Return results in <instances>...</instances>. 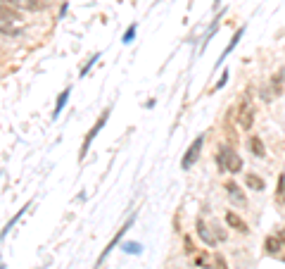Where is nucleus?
Masks as SVG:
<instances>
[{
    "label": "nucleus",
    "mask_w": 285,
    "mask_h": 269,
    "mask_svg": "<svg viewBox=\"0 0 285 269\" xmlns=\"http://www.w3.org/2000/svg\"><path fill=\"white\" fill-rule=\"evenodd\" d=\"M255 105H252V100H242V105L238 107V117H235V122H238V127L242 129V131H250L252 129V124H255Z\"/></svg>",
    "instance_id": "1"
},
{
    "label": "nucleus",
    "mask_w": 285,
    "mask_h": 269,
    "mask_svg": "<svg viewBox=\"0 0 285 269\" xmlns=\"http://www.w3.org/2000/svg\"><path fill=\"white\" fill-rule=\"evenodd\" d=\"M202 145H205V136H197L190 145H188V150H185V155H183V160H181V167L183 169H190V167L200 160V155H202Z\"/></svg>",
    "instance_id": "2"
},
{
    "label": "nucleus",
    "mask_w": 285,
    "mask_h": 269,
    "mask_svg": "<svg viewBox=\"0 0 285 269\" xmlns=\"http://www.w3.org/2000/svg\"><path fill=\"white\" fill-rule=\"evenodd\" d=\"M107 117H109V110H105V112H102V114H100V119H98V122L93 124V129H91V131H88V136H86L84 145H81V158H86V152H88V148H91L93 138H95V136H98V131H100V129L105 127V124H107Z\"/></svg>",
    "instance_id": "3"
},
{
    "label": "nucleus",
    "mask_w": 285,
    "mask_h": 269,
    "mask_svg": "<svg viewBox=\"0 0 285 269\" xmlns=\"http://www.w3.org/2000/svg\"><path fill=\"white\" fill-rule=\"evenodd\" d=\"M233 148L231 145H219V148H216V167H219V172H221V174H226V172H228V162H231V158H233Z\"/></svg>",
    "instance_id": "4"
},
{
    "label": "nucleus",
    "mask_w": 285,
    "mask_h": 269,
    "mask_svg": "<svg viewBox=\"0 0 285 269\" xmlns=\"http://www.w3.org/2000/svg\"><path fill=\"white\" fill-rule=\"evenodd\" d=\"M195 231H197V236H200L202 243H207V246H216V238H214V234H212V229L207 226L205 219H197V222H195Z\"/></svg>",
    "instance_id": "5"
},
{
    "label": "nucleus",
    "mask_w": 285,
    "mask_h": 269,
    "mask_svg": "<svg viewBox=\"0 0 285 269\" xmlns=\"http://www.w3.org/2000/svg\"><path fill=\"white\" fill-rule=\"evenodd\" d=\"M226 190H228V198H231V203H235V205H240V207H245V205H247L245 193L240 190V186H238V183L228 181V183H226Z\"/></svg>",
    "instance_id": "6"
},
{
    "label": "nucleus",
    "mask_w": 285,
    "mask_h": 269,
    "mask_svg": "<svg viewBox=\"0 0 285 269\" xmlns=\"http://www.w3.org/2000/svg\"><path fill=\"white\" fill-rule=\"evenodd\" d=\"M226 224L231 226V229H235V231H240V234H250V226H247L245 222H242V217H240L238 212H226Z\"/></svg>",
    "instance_id": "7"
},
{
    "label": "nucleus",
    "mask_w": 285,
    "mask_h": 269,
    "mask_svg": "<svg viewBox=\"0 0 285 269\" xmlns=\"http://www.w3.org/2000/svg\"><path fill=\"white\" fill-rule=\"evenodd\" d=\"M12 8H22V10H29V12H38V10L46 8L43 0H8Z\"/></svg>",
    "instance_id": "8"
},
{
    "label": "nucleus",
    "mask_w": 285,
    "mask_h": 269,
    "mask_svg": "<svg viewBox=\"0 0 285 269\" xmlns=\"http://www.w3.org/2000/svg\"><path fill=\"white\" fill-rule=\"evenodd\" d=\"M247 145H250V152H252L255 158H266V145H264L262 136H250Z\"/></svg>",
    "instance_id": "9"
},
{
    "label": "nucleus",
    "mask_w": 285,
    "mask_h": 269,
    "mask_svg": "<svg viewBox=\"0 0 285 269\" xmlns=\"http://www.w3.org/2000/svg\"><path fill=\"white\" fill-rule=\"evenodd\" d=\"M245 183L250 190H264L266 188V181H264L259 174H255V172H250V174H245Z\"/></svg>",
    "instance_id": "10"
},
{
    "label": "nucleus",
    "mask_w": 285,
    "mask_h": 269,
    "mask_svg": "<svg viewBox=\"0 0 285 269\" xmlns=\"http://www.w3.org/2000/svg\"><path fill=\"white\" fill-rule=\"evenodd\" d=\"M193 262H195V267H200V269H214V260L209 257L207 250H200V253H195Z\"/></svg>",
    "instance_id": "11"
},
{
    "label": "nucleus",
    "mask_w": 285,
    "mask_h": 269,
    "mask_svg": "<svg viewBox=\"0 0 285 269\" xmlns=\"http://www.w3.org/2000/svg\"><path fill=\"white\" fill-rule=\"evenodd\" d=\"M131 224H133V217H131V219H129V222H126V224H124L121 229H119V234H116V236H114V238H112V241H109V246H107V248H105V253H102V255H100V262H102V260H105V257H107V255H109V250H112V248H114V246H116V243H119V238H121V236H124V234H126V231L131 229Z\"/></svg>",
    "instance_id": "12"
},
{
    "label": "nucleus",
    "mask_w": 285,
    "mask_h": 269,
    "mask_svg": "<svg viewBox=\"0 0 285 269\" xmlns=\"http://www.w3.org/2000/svg\"><path fill=\"white\" fill-rule=\"evenodd\" d=\"M264 248H266V253L269 255H273V253H278V250L283 248V243H280V238L278 236H269L266 238V243H264Z\"/></svg>",
    "instance_id": "13"
},
{
    "label": "nucleus",
    "mask_w": 285,
    "mask_h": 269,
    "mask_svg": "<svg viewBox=\"0 0 285 269\" xmlns=\"http://www.w3.org/2000/svg\"><path fill=\"white\" fill-rule=\"evenodd\" d=\"M240 169H242V158H240L238 152H233L231 162H228V172H226V174H240Z\"/></svg>",
    "instance_id": "14"
},
{
    "label": "nucleus",
    "mask_w": 285,
    "mask_h": 269,
    "mask_svg": "<svg viewBox=\"0 0 285 269\" xmlns=\"http://www.w3.org/2000/svg\"><path fill=\"white\" fill-rule=\"evenodd\" d=\"M69 93H71L69 88H67V91H62V93H60V98H57V105H55V112H53L55 117H57V114L62 112V107L67 105V100H69Z\"/></svg>",
    "instance_id": "15"
},
{
    "label": "nucleus",
    "mask_w": 285,
    "mask_h": 269,
    "mask_svg": "<svg viewBox=\"0 0 285 269\" xmlns=\"http://www.w3.org/2000/svg\"><path fill=\"white\" fill-rule=\"evenodd\" d=\"M212 260H214V269H231V267H228V262H226V257L221 253H216Z\"/></svg>",
    "instance_id": "16"
},
{
    "label": "nucleus",
    "mask_w": 285,
    "mask_h": 269,
    "mask_svg": "<svg viewBox=\"0 0 285 269\" xmlns=\"http://www.w3.org/2000/svg\"><path fill=\"white\" fill-rule=\"evenodd\" d=\"M133 36H136V24H131V26L126 29V33H124V43H131Z\"/></svg>",
    "instance_id": "17"
},
{
    "label": "nucleus",
    "mask_w": 285,
    "mask_h": 269,
    "mask_svg": "<svg viewBox=\"0 0 285 269\" xmlns=\"http://www.w3.org/2000/svg\"><path fill=\"white\" fill-rule=\"evenodd\" d=\"M98 60H100V55H93V57H91V62H88V64H86V67H84V69H81V76H86V74L91 71V67H93V64H95V62H98Z\"/></svg>",
    "instance_id": "18"
},
{
    "label": "nucleus",
    "mask_w": 285,
    "mask_h": 269,
    "mask_svg": "<svg viewBox=\"0 0 285 269\" xmlns=\"http://www.w3.org/2000/svg\"><path fill=\"white\" fill-rule=\"evenodd\" d=\"M121 250H126V253H138L140 246H138V243H126V246H124Z\"/></svg>",
    "instance_id": "19"
},
{
    "label": "nucleus",
    "mask_w": 285,
    "mask_h": 269,
    "mask_svg": "<svg viewBox=\"0 0 285 269\" xmlns=\"http://www.w3.org/2000/svg\"><path fill=\"white\" fill-rule=\"evenodd\" d=\"M185 253H188V255H195V253H197V250L193 248V241H190V238H185Z\"/></svg>",
    "instance_id": "20"
},
{
    "label": "nucleus",
    "mask_w": 285,
    "mask_h": 269,
    "mask_svg": "<svg viewBox=\"0 0 285 269\" xmlns=\"http://www.w3.org/2000/svg\"><path fill=\"white\" fill-rule=\"evenodd\" d=\"M283 190H285V174H280V183H278V196L283 200Z\"/></svg>",
    "instance_id": "21"
},
{
    "label": "nucleus",
    "mask_w": 285,
    "mask_h": 269,
    "mask_svg": "<svg viewBox=\"0 0 285 269\" xmlns=\"http://www.w3.org/2000/svg\"><path fill=\"white\" fill-rule=\"evenodd\" d=\"M278 238H280V243H285V229L280 231V234H278Z\"/></svg>",
    "instance_id": "22"
},
{
    "label": "nucleus",
    "mask_w": 285,
    "mask_h": 269,
    "mask_svg": "<svg viewBox=\"0 0 285 269\" xmlns=\"http://www.w3.org/2000/svg\"><path fill=\"white\" fill-rule=\"evenodd\" d=\"M283 203H285V196H283Z\"/></svg>",
    "instance_id": "23"
}]
</instances>
